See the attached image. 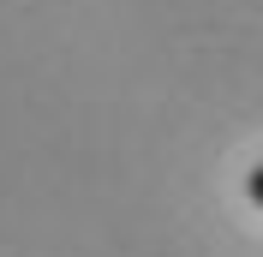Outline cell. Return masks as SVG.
Listing matches in <instances>:
<instances>
[{"label": "cell", "instance_id": "obj_1", "mask_svg": "<svg viewBox=\"0 0 263 257\" xmlns=\"http://www.w3.org/2000/svg\"><path fill=\"white\" fill-rule=\"evenodd\" d=\"M246 197L263 209V161H251V168H246Z\"/></svg>", "mask_w": 263, "mask_h": 257}]
</instances>
